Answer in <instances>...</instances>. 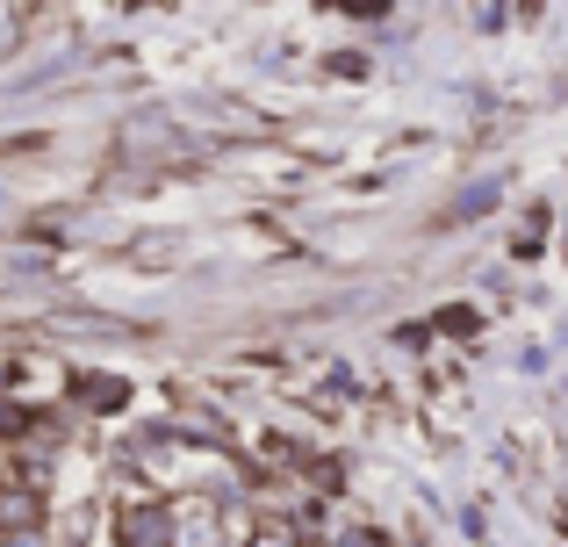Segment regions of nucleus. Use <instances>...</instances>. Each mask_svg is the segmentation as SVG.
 Returning a JSON list of instances; mask_svg holds the SVG:
<instances>
[{"mask_svg": "<svg viewBox=\"0 0 568 547\" xmlns=\"http://www.w3.org/2000/svg\"><path fill=\"white\" fill-rule=\"evenodd\" d=\"M115 547H173L166 505H123L115 511Z\"/></svg>", "mask_w": 568, "mask_h": 547, "instance_id": "f257e3e1", "label": "nucleus"}, {"mask_svg": "<svg viewBox=\"0 0 568 547\" xmlns=\"http://www.w3.org/2000/svg\"><path fill=\"white\" fill-rule=\"evenodd\" d=\"M14 534H43V497L29 490V483H8V490H0V540H14Z\"/></svg>", "mask_w": 568, "mask_h": 547, "instance_id": "f03ea898", "label": "nucleus"}, {"mask_svg": "<svg viewBox=\"0 0 568 547\" xmlns=\"http://www.w3.org/2000/svg\"><path fill=\"white\" fill-rule=\"evenodd\" d=\"M245 547H303V540H295V534H288V526H260V534H252Z\"/></svg>", "mask_w": 568, "mask_h": 547, "instance_id": "7ed1b4c3", "label": "nucleus"}, {"mask_svg": "<svg viewBox=\"0 0 568 547\" xmlns=\"http://www.w3.org/2000/svg\"><path fill=\"white\" fill-rule=\"evenodd\" d=\"M14 29H22V8H0V51H14Z\"/></svg>", "mask_w": 568, "mask_h": 547, "instance_id": "20e7f679", "label": "nucleus"}]
</instances>
